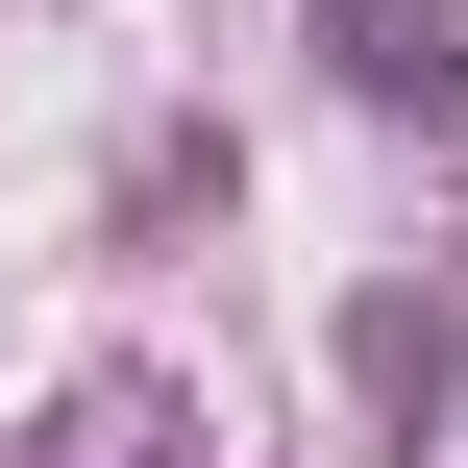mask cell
Returning a JSON list of instances; mask_svg holds the SVG:
<instances>
[{
	"instance_id": "obj_1",
	"label": "cell",
	"mask_w": 468,
	"mask_h": 468,
	"mask_svg": "<svg viewBox=\"0 0 468 468\" xmlns=\"http://www.w3.org/2000/svg\"><path fill=\"white\" fill-rule=\"evenodd\" d=\"M321 25H346L370 99H468V25H444V0H321Z\"/></svg>"
}]
</instances>
